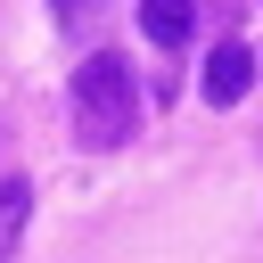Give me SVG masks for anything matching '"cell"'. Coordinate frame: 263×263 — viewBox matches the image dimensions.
<instances>
[{"label":"cell","mask_w":263,"mask_h":263,"mask_svg":"<svg viewBox=\"0 0 263 263\" xmlns=\"http://www.w3.org/2000/svg\"><path fill=\"white\" fill-rule=\"evenodd\" d=\"M66 99H74V140L82 148H123L140 132V90H132V66L115 49H90L74 66V90Z\"/></svg>","instance_id":"obj_1"},{"label":"cell","mask_w":263,"mask_h":263,"mask_svg":"<svg viewBox=\"0 0 263 263\" xmlns=\"http://www.w3.org/2000/svg\"><path fill=\"white\" fill-rule=\"evenodd\" d=\"M247 90H255V49H247V41H222V49L205 58V99H214V107H238Z\"/></svg>","instance_id":"obj_2"},{"label":"cell","mask_w":263,"mask_h":263,"mask_svg":"<svg viewBox=\"0 0 263 263\" xmlns=\"http://www.w3.org/2000/svg\"><path fill=\"white\" fill-rule=\"evenodd\" d=\"M140 33H148V41L173 58V49L197 33V0H140Z\"/></svg>","instance_id":"obj_3"},{"label":"cell","mask_w":263,"mask_h":263,"mask_svg":"<svg viewBox=\"0 0 263 263\" xmlns=\"http://www.w3.org/2000/svg\"><path fill=\"white\" fill-rule=\"evenodd\" d=\"M25 222H33V181H25V173H0V263L16 255Z\"/></svg>","instance_id":"obj_4"},{"label":"cell","mask_w":263,"mask_h":263,"mask_svg":"<svg viewBox=\"0 0 263 263\" xmlns=\"http://www.w3.org/2000/svg\"><path fill=\"white\" fill-rule=\"evenodd\" d=\"M49 16H58V33H74V41H82V33L107 16V0H49Z\"/></svg>","instance_id":"obj_5"}]
</instances>
